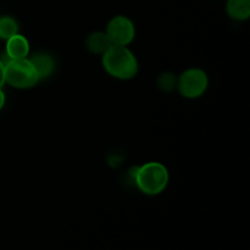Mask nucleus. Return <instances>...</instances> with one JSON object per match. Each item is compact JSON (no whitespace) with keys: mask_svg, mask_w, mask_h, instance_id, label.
<instances>
[{"mask_svg":"<svg viewBox=\"0 0 250 250\" xmlns=\"http://www.w3.org/2000/svg\"><path fill=\"white\" fill-rule=\"evenodd\" d=\"M104 70L117 80H132L138 72V61L127 46L112 44L102 59Z\"/></svg>","mask_w":250,"mask_h":250,"instance_id":"nucleus-1","label":"nucleus"},{"mask_svg":"<svg viewBox=\"0 0 250 250\" xmlns=\"http://www.w3.org/2000/svg\"><path fill=\"white\" fill-rule=\"evenodd\" d=\"M133 178L137 187L146 195H158L168 183V171L161 163L151 161L134 168Z\"/></svg>","mask_w":250,"mask_h":250,"instance_id":"nucleus-2","label":"nucleus"},{"mask_svg":"<svg viewBox=\"0 0 250 250\" xmlns=\"http://www.w3.org/2000/svg\"><path fill=\"white\" fill-rule=\"evenodd\" d=\"M5 83L16 89H28L39 82V76L28 58L7 60L4 63Z\"/></svg>","mask_w":250,"mask_h":250,"instance_id":"nucleus-3","label":"nucleus"},{"mask_svg":"<svg viewBox=\"0 0 250 250\" xmlns=\"http://www.w3.org/2000/svg\"><path fill=\"white\" fill-rule=\"evenodd\" d=\"M209 80L200 68H188L177 78V89L187 99H197L208 89Z\"/></svg>","mask_w":250,"mask_h":250,"instance_id":"nucleus-4","label":"nucleus"},{"mask_svg":"<svg viewBox=\"0 0 250 250\" xmlns=\"http://www.w3.org/2000/svg\"><path fill=\"white\" fill-rule=\"evenodd\" d=\"M114 45L127 46L133 42L136 36L134 23L126 16H115L109 21L105 31Z\"/></svg>","mask_w":250,"mask_h":250,"instance_id":"nucleus-5","label":"nucleus"},{"mask_svg":"<svg viewBox=\"0 0 250 250\" xmlns=\"http://www.w3.org/2000/svg\"><path fill=\"white\" fill-rule=\"evenodd\" d=\"M29 54V43L27 38L22 34L17 33L6 41L5 56L7 60H19L26 59Z\"/></svg>","mask_w":250,"mask_h":250,"instance_id":"nucleus-6","label":"nucleus"},{"mask_svg":"<svg viewBox=\"0 0 250 250\" xmlns=\"http://www.w3.org/2000/svg\"><path fill=\"white\" fill-rule=\"evenodd\" d=\"M226 12L232 20L246 21L250 17V0H227Z\"/></svg>","mask_w":250,"mask_h":250,"instance_id":"nucleus-7","label":"nucleus"},{"mask_svg":"<svg viewBox=\"0 0 250 250\" xmlns=\"http://www.w3.org/2000/svg\"><path fill=\"white\" fill-rule=\"evenodd\" d=\"M111 45V42L105 32H94V33H90L85 39V46L93 54L103 55Z\"/></svg>","mask_w":250,"mask_h":250,"instance_id":"nucleus-8","label":"nucleus"},{"mask_svg":"<svg viewBox=\"0 0 250 250\" xmlns=\"http://www.w3.org/2000/svg\"><path fill=\"white\" fill-rule=\"evenodd\" d=\"M29 60L33 63L34 68H36L37 73L39 76V80H44V78L49 77L55 70L54 59L48 54H37V55L32 56Z\"/></svg>","mask_w":250,"mask_h":250,"instance_id":"nucleus-9","label":"nucleus"},{"mask_svg":"<svg viewBox=\"0 0 250 250\" xmlns=\"http://www.w3.org/2000/svg\"><path fill=\"white\" fill-rule=\"evenodd\" d=\"M19 33V23L10 16L0 17V38L7 41L12 36Z\"/></svg>","mask_w":250,"mask_h":250,"instance_id":"nucleus-10","label":"nucleus"},{"mask_svg":"<svg viewBox=\"0 0 250 250\" xmlns=\"http://www.w3.org/2000/svg\"><path fill=\"white\" fill-rule=\"evenodd\" d=\"M159 87L164 90H172L177 88V78L171 73H165L159 77Z\"/></svg>","mask_w":250,"mask_h":250,"instance_id":"nucleus-11","label":"nucleus"},{"mask_svg":"<svg viewBox=\"0 0 250 250\" xmlns=\"http://www.w3.org/2000/svg\"><path fill=\"white\" fill-rule=\"evenodd\" d=\"M5 84V68H4V62L0 60V88H2V85Z\"/></svg>","mask_w":250,"mask_h":250,"instance_id":"nucleus-12","label":"nucleus"},{"mask_svg":"<svg viewBox=\"0 0 250 250\" xmlns=\"http://www.w3.org/2000/svg\"><path fill=\"white\" fill-rule=\"evenodd\" d=\"M5 105V94L4 92H2V89L0 88V111H1V109L4 107Z\"/></svg>","mask_w":250,"mask_h":250,"instance_id":"nucleus-13","label":"nucleus"}]
</instances>
